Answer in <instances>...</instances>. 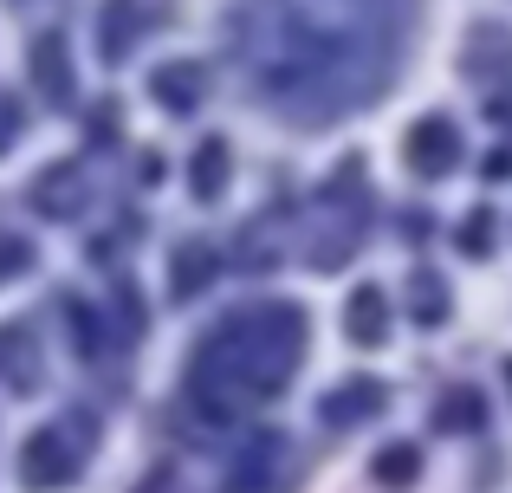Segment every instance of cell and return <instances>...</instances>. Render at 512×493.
I'll use <instances>...</instances> for the list:
<instances>
[{
	"instance_id": "6da1fadb",
	"label": "cell",
	"mask_w": 512,
	"mask_h": 493,
	"mask_svg": "<svg viewBox=\"0 0 512 493\" xmlns=\"http://www.w3.org/2000/svg\"><path fill=\"white\" fill-rule=\"evenodd\" d=\"M402 0H266L247 33L253 85L279 104H350L376 91Z\"/></svg>"
},
{
	"instance_id": "7a4b0ae2",
	"label": "cell",
	"mask_w": 512,
	"mask_h": 493,
	"mask_svg": "<svg viewBox=\"0 0 512 493\" xmlns=\"http://www.w3.org/2000/svg\"><path fill=\"white\" fill-rule=\"evenodd\" d=\"M299 357H305V312L299 305L240 312L195 351V364H188V396H195L201 416L240 422L253 403L286 390Z\"/></svg>"
},
{
	"instance_id": "3957f363",
	"label": "cell",
	"mask_w": 512,
	"mask_h": 493,
	"mask_svg": "<svg viewBox=\"0 0 512 493\" xmlns=\"http://www.w3.org/2000/svg\"><path fill=\"white\" fill-rule=\"evenodd\" d=\"M72 474H78V448L65 442L59 429H33V435H26V448H20V481L33 487V493L65 487Z\"/></svg>"
},
{
	"instance_id": "277c9868",
	"label": "cell",
	"mask_w": 512,
	"mask_h": 493,
	"mask_svg": "<svg viewBox=\"0 0 512 493\" xmlns=\"http://www.w3.org/2000/svg\"><path fill=\"white\" fill-rule=\"evenodd\" d=\"M402 156H409L415 176H448V169L461 163V130H454L448 117H422V124L409 130V143H402Z\"/></svg>"
},
{
	"instance_id": "5b68a950",
	"label": "cell",
	"mask_w": 512,
	"mask_h": 493,
	"mask_svg": "<svg viewBox=\"0 0 512 493\" xmlns=\"http://www.w3.org/2000/svg\"><path fill=\"white\" fill-rule=\"evenodd\" d=\"M344 331H350V344H383L389 338V299L376 286H357L344 305Z\"/></svg>"
},
{
	"instance_id": "8992f818",
	"label": "cell",
	"mask_w": 512,
	"mask_h": 493,
	"mask_svg": "<svg viewBox=\"0 0 512 493\" xmlns=\"http://www.w3.org/2000/svg\"><path fill=\"white\" fill-rule=\"evenodd\" d=\"M376 409H383V390H376V383H363V377H350L338 396H325V403H318V416H325L331 429H344V422L376 416Z\"/></svg>"
},
{
	"instance_id": "52a82bcc",
	"label": "cell",
	"mask_w": 512,
	"mask_h": 493,
	"mask_svg": "<svg viewBox=\"0 0 512 493\" xmlns=\"http://www.w3.org/2000/svg\"><path fill=\"white\" fill-rule=\"evenodd\" d=\"M156 104H169V111H195L201 91H208V72L201 65H169V72H156Z\"/></svg>"
},
{
	"instance_id": "ba28073f",
	"label": "cell",
	"mask_w": 512,
	"mask_h": 493,
	"mask_svg": "<svg viewBox=\"0 0 512 493\" xmlns=\"http://www.w3.org/2000/svg\"><path fill=\"white\" fill-rule=\"evenodd\" d=\"M370 474H376V481H383V487H409L415 474H422V448H383Z\"/></svg>"
},
{
	"instance_id": "9c48e42d",
	"label": "cell",
	"mask_w": 512,
	"mask_h": 493,
	"mask_svg": "<svg viewBox=\"0 0 512 493\" xmlns=\"http://www.w3.org/2000/svg\"><path fill=\"white\" fill-rule=\"evenodd\" d=\"M441 435H454V429H480V422H487V403H480L474 390H454L448 403H441Z\"/></svg>"
},
{
	"instance_id": "30bf717a",
	"label": "cell",
	"mask_w": 512,
	"mask_h": 493,
	"mask_svg": "<svg viewBox=\"0 0 512 493\" xmlns=\"http://www.w3.org/2000/svg\"><path fill=\"white\" fill-rule=\"evenodd\" d=\"M409 305H415V318H422V325H441V318H448V286H441L435 273H415Z\"/></svg>"
},
{
	"instance_id": "8fae6325",
	"label": "cell",
	"mask_w": 512,
	"mask_h": 493,
	"mask_svg": "<svg viewBox=\"0 0 512 493\" xmlns=\"http://www.w3.org/2000/svg\"><path fill=\"white\" fill-rule=\"evenodd\" d=\"M221 182H227V143H201V156H195V195L208 202V195H221Z\"/></svg>"
},
{
	"instance_id": "7c38bea8",
	"label": "cell",
	"mask_w": 512,
	"mask_h": 493,
	"mask_svg": "<svg viewBox=\"0 0 512 493\" xmlns=\"http://www.w3.org/2000/svg\"><path fill=\"white\" fill-rule=\"evenodd\" d=\"M39 85H46L52 98H72V78H65V52L52 46V39L39 46Z\"/></svg>"
},
{
	"instance_id": "4fadbf2b",
	"label": "cell",
	"mask_w": 512,
	"mask_h": 493,
	"mask_svg": "<svg viewBox=\"0 0 512 493\" xmlns=\"http://www.w3.org/2000/svg\"><path fill=\"white\" fill-rule=\"evenodd\" d=\"M201 279H208V253L182 247V260H175V292H201Z\"/></svg>"
},
{
	"instance_id": "5bb4252c",
	"label": "cell",
	"mask_w": 512,
	"mask_h": 493,
	"mask_svg": "<svg viewBox=\"0 0 512 493\" xmlns=\"http://www.w3.org/2000/svg\"><path fill=\"white\" fill-rule=\"evenodd\" d=\"M487 228H493V221H487V215H474V221H467V234H461V247H467V253H487V247H493V241H487Z\"/></svg>"
},
{
	"instance_id": "9a60e30c",
	"label": "cell",
	"mask_w": 512,
	"mask_h": 493,
	"mask_svg": "<svg viewBox=\"0 0 512 493\" xmlns=\"http://www.w3.org/2000/svg\"><path fill=\"white\" fill-rule=\"evenodd\" d=\"M506 377H512V364H506Z\"/></svg>"
}]
</instances>
